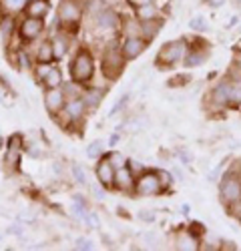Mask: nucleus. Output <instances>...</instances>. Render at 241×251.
<instances>
[{
	"mask_svg": "<svg viewBox=\"0 0 241 251\" xmlns=\"http://www.w3.org/2000/svg\"><path fill=\"white\" fill-rule=\"evenodd\" d=\"M96 75V58L91 47H76L69 62V76L80 85H91Z\"/></svg>",
	"mask_w": 241,
	"mask_h": 251,
	"instance_id": "1",
	"label": "nucleus"
},
{
	"mask_svg": "<svg viewBox=\"0 0 241 251\" xmlns=\"http://www.w3.org/2000/svg\"><path fill=\"white\" fill-rule=\"evenodd\" d=\"M100 75H103L107 80H117L120 75H123L125 67H127V58L120 50V36L111 38L100 47Z\"/></svg>",
	"mask_w": 241,
	"mask_h": 251,
	"instance_id": "2",
	"label": "nucleus"
},
{
	"mask_svg": "<svg viewBox=\"0 0 241 251\" xmlns=\"http://www.w3.org/2000/svg\"><path fill=\"white\" fill-rule=\"evenodd\" d=\"M83 18H85V6L80 0H58L56 18H54V25L58 28L74 32L83 23Z\"/></svg>",
	"mask_w": 241,
	"mask_h": 251,
	"instance_id": "3",
	"label": "nucleus"
},
{
	"mask_svg": "<svg viewBox=\"0 0 241 251\" xmlns=\"http://www.w3.org/2000/svg\"><path fill=\"white\" fill-rule=\"evenodd\" d=\"M217 185H219L217 187L219 201L225 209L235 203H241V173L237 171V165L225 169Z\"/></svg>",
	"mask_w": 241,
	"mask_h": 251,
	"instance_id": "4",
	"label": "nucleus"
},
{
	"mask_svg": "<svg viewBox=\"0 0 241 251\" xmlns=\"http://www.w3.org/2000/svg\"><path fill=\"white\" fill-rule=\"evenodd\" d=\"M189 38H175V40H169V43H165L163 47L159 49L157 56H155V67L157 69H171L175 65H179V62H183L185 54L189 52Z\"/></svg>",
	"mask_w": 241,
	"mask_h": 251,
	"instance_id": "5",
	"label": "nucleus"
},
{
	"mask_svg": "<svg viewBox=\"0 0 241 251\" xmlns=\"http://www.w3.org/2000/svg\"><path fill=\"white\" fill-rule=\"evenodd\" d=\"M233 89V78L229 75H223L215 85L209 89L205 97V107L213 113H223L229 109V93Z\"/></svg>",
	"mask_w": 241,
	"mask_h": 251,
	"instance_id": "6",
	"label": "nucleus"
},
{
	"mask_svg": "<svg viewBox=\"0 0 241 251\" xmlns=\"http://www.w3.org/2000/svg\"><path fill=\"white\" fill-rule=\"evenodd\" d=\"M24 147L26 141L23 133H12L4 145V169L6 173H18L20 171V163H23V155H24Z\"/></svg>",
	"mask_w": 241,
	"mask_h": 251,
	"instance_id": "7",
	"label": "nucleus"
},
{
	"mask_svg": "<svg viewBox=\"0 0 241 251\" xmlns=\"http://www.w3.org/2000/svg\"><path fill=\"white\" fill-rule=\"evenodd\" d=\"M47 32V18H34L23 14L18 18V32L16 36L20 38L23 45H32L36 40H40Z\"/></svg>",
	"mask_w": 241,
	"mask_h": 251,
	"instance_id": "8",
	"label": "nucleus"
},
{
	"mask_svg": "<svg viewBox=\"0 0 241 251\" xmlns=\"http://www.w3.org/2000/svg\"><path fill=\"white\" fill-rule=\"evenodd\" d=\"M163 193H167V191L157 175V169H145L141 175H137V183H135L137 197H159Z\"/></svg>",
	"mask_w": 241,
	"mask_h": 251,
	"instance_id": "9",
	"label": "nucleus"
},
{
	"mask_svg": "<svg viewBox=\"0 0 241 251\" xmlns=\"http://www.w3.org/2000/svg\"><path fill=\"white\" fill-rule=\"evenodd\" d=\"M191 47H189V52L185 54L183 58V69H197L201 65H205L207 58H209V47L205 45V40L203 38H195V40H189Z\"/></svg>",
	"mask_w": 241,
	"mask_h": 251,
	"instance_id": "10",
	"label": "nucleus"
},
{
	"mask_svg": "<svg viewBox=\"0 0 241 251\" xmlns=\"http://www.w3.org/2000/svg\"><path fill=\"white\" fill-rule=\"evenodd\" d=\"M43 102H45V109L47 113L54 119L63 113L65 104H67V97L63 93V89H45V95H43Z\"/></svg>",
	"mask_w": 241,
	"mask_h": 251,
	"instance_id": "11",
	"label": "nucleus"
},
{
	"mask_svg": "<svg viewBox=\"0 0 241 251\" xmlns=\"http://www.w3.org/2000/svg\"><path fill=\"white\" fill-rule=\"evenodd\" d=\"M115 165L107 159V155L105 157H100L98 161H96V167H95V175H96V181H98V185L100 187H105L107 191H111V189H115Z\"/></svg>",
	"mask_w": 241,
	"mask_h": 251,
	"instance_id": "12",
	"label": "nucleus"
},
{
	"mask_svg": "<svg viewBox=\"0 0 241 251\" xmlns=\"http://www.w3.org/2000/svg\"><path fill=\"white\" fill-rule=\"evenodd\" d=\"M135 183H137V175L131 171V167H119L115 171V191L125 193V195H135Z\"/></svg>",
	"mask_w": 241,
	"mask_h": 251,
	"instance_id": "13",
	"label": "nucleus"
},
{
	"mask_svg": "<svg viewBox=\"0 0 241 251\" xmlns=\"http://www.w3.org/2000/svg\"><path fill=\"white\" fill-rule=\"evenodd\" d=\"M149 45H151V43H149V40H145L143 36H127V38H120V50H123V54H125L127 60L139 58L141 54L147 50Z\"/></svg>",
	"mask_w": 241,
	"mask_h": 251,
	"instance_id": "14",
	"label": "nucleus"
},
{
	"mask_svg": "<svg viewBox=\"0 0 241 251\" xmlns=\"http://www.w3.org/2000/svg\"><path fill=\"white\" fill-rule=\"evenodd\" d=\"M107 91H109L107 87H98V85H93V82H91V85H85L80 99L85 100L89 113H95L100 104H103V100L107 97Z\"/></svg>",
	"mask_w": 241,
	"mask_h": 251,
	"instance_id": "15",
	"label": "nucleus"
},
{
	"mask_svg": "<svg viewBox=\"0 0 241 251\" xmlns=\"http://www.w3.org/2000/svg\"><path fill=\"white\" fill-rule=\"evenodd\" d=\"M18 18H20V16L0 14V40H2L4 47H8L12 40L16 38V32H18Z\"/></svg>",
	"mask_w": 241,
	"mask_h": 251,
	"instance_id": "16",
	"label": "nucleus"
},
{
	"mask_svg": "<svg viewBox=\"0 0 241 251\" xmlns=\"http://www.w3.org/2000/svg\"><path fill=\"white\" fill-rule=\"evenodd\" d=\"M133 16L141 23H145V20H155V18H161V8L155 0H147V2H139L133 6Z\"/></svg>",
	"mask_w": 241,
	"mask_h": 251,
	"instance_id": "17",
	"label": "nucleus"
},
{
	"mask_svg": "<svg viewBox=\"0 0 241 251\" xmlns=\"http://www.w3.org/2000/svg\"><path fill=\"white\" fill-rule=\"evenodd\" d=\"M175 249L179 251H197L201 247V239H197L195 235H191L187 229L185 231H177L175 233V241H173Z\"/></svg>",
	"mask_w": 241,
	"mask_h": 251,
	"instance_id": "18",
	"label": "nucleus"
},
{
	"mask_svg": "<svg viewBox=\"0 0 241 251\" xmlns=\"http://www.w3.org/2000/svg\"><path fill=\"white\" fill-rule=\"evenodd\" d=\"M34 45V60L36 62H56L54 60V52H52V45H50V38H40L36 40Z\"/></svg>",
	"mask_w": 241,
	"mask_h": 251,
	"instance_id": "19",
	"label": "nucleus"
},
{
	"mask_svg": "<svg viewBox=\"0 0 241 251\" xmlns=\"http://www.w3.org/2000/svg\"><path fill=\"white\" fill-rule=\"evenodd\" d=\"M165 25V18H155V20H145V23H141V36H143L145 40H149V43H153V38L159 36L161 28H163Z\"/></svg>",
	"mask_w": 241,
	"mask_h": 251,
	"instance_id": "20",
	"label": "nucleus"
},
{
	"mask_svg": "<svg viewBox=\"0 0 241 251\" xmlns=\"http://www.w3.org/2000/svg\"><path fill=\"white\" fill-rule=\"evenodd\" d=\"M24 14L34 18H47L50 14V0H30L24 8Z\"/></svg>",
	"mask_w": 241,
	"mask_h": 251,
	"instance_id": "21",
	"label": "nucleus"
},
{
	"mask_svg": "<svg viewBox=\"0 0 241 251\" xmlns=\"http://www.w3.org/2000/svg\"><path fill=\"white\" fill-rule=\"evenodd\" d=\"M28 0H0V14L6 16H23Z\"/></svg>",
	"mask_w": 241,
	"mask_h": 251,
	"instance_id": "22",
	"label": "nucleus"
},
{
	"mask_svg": "<svg viewBox=\"0 0 241 251\" xmlns=\"http://www.w3.org/2000/svg\"><path fill=\"white\" fill-rule=\"evenodd\" d=\"M119 36L120 38L141 36V20H137L135 16H123V20H120V28H119Z\"/></svg>",
	"mask_w": 241,
	"mask_h": 251,
	"instance_id": "23",
	"label": "nucleus"
},
{
	"mask_svg": "<svg viewBox=\"0 0 241 251\" xmlns=\"http://www.w3.org/2000/svg\"><path fill=\"white\" fill-rule=\"evenodd\" d=\"M63 85H65V73L58 67V62H54L52 69L48 71V75L43 80V89H58Z\"/></svg>",
	"mask_w": 241,
	"mask_h": 251,
	"instance_id": "24",
	"label": "nucleus"
},
{
	"mask_svg": "<svg viewBox=\"0 0 241 251\" xmlns=\"http://www.w3.org/2000/svg\"><path fill=\"white\" fill-rule=\"evenodd\" d=\"M69 173H71V179H72L76 185H80V187H85V185L89 183V175H87L85 167L80 165V163H71Z\"/></svg>",
	"mask_w": 241,
	"mask_h": 251,
	"instance_id": "25",
	"label": "nucleus"
},
{
	"mask_svg": "<svg viewBox=\"0 0 241 251\" xmlns=\"http://www.w3.org/2000/svg\"><path fill=\"white\" fill-rule=\"evenodd\" d=\"M105 141H100V139H95L89 143V147H87V157L89 159H100V157H105Z\"/></svg>",
	"mask_w": 241,
	"mask_h": 251,
	"instance_id": "26",
	"label": "nucleus"
},
{
	"mask_svg": "<svg viewBox=\"0 0 241 251\" xmlns=\"http://www.w3.org/2000/svg\"><path fill=\"white\" fill-rule=\"evenodd\" d=\"M63 89V93H65V97H67V100H71V99H76V97H80L83 95V89H85V85H80V82H74V80H65V85L60 87Z\"/></svg>",
	"mask_w": 241,
	"mask_h": 251,
	"instance_id": "27",
	"label": "nucleus"
},
{
	"mask_svg": "<svg viewBox=\"0 0 241 251\" xmlns=\"http://www.w3.org/2000/svg\"><path fill=\"white\" fill-rule=\"evenodd\" d=\"M52 65H54V62H34L32 76H34V80L38 82L40 87H43V80H45V76L48 75V71L52 69Z\"/></svg>",
	"mask_w": 241,
	"mask_h": 251,
	"instance_id": "28",
	"label": "nucleus"
},
{
	"mask_svg": "<svg viewBox=\"0 0 241 251\" xmlns=\"http://www.w3.org/2000/svg\"><path fill=\"white\" fill-rule=\"evenodd\" d=\"M189 28L195 30V32H199V34H205L209 30V23H207V18L203 14H197V16H193L189 20Z\"/></svg>",
	"mask_w": 241,
	"mask_h": 251,
	"instance_id": "29",
	"label": "nucleus"
},
{
	"mask_svg": "<svg viewBox=\"0 0 241 251\" xmlns=\"http://www.w3.org/2000/svg\"><path fill=\"white\" fill-rule=\"evenodd\" d=\"M24 153L32 159H45L48 153L45 149V145H40V143H26V147H24Z\"/></svg>",
	"mask_w": 241,
	"mask_h": 251,
	"instance_id": "30",
	"label": "nucleus"
},
{
	"mask_svg": "<svg viewBox=\"0 0 241 251\" xmlns=\"http://www.w3.org/2000/svg\"><path fill=\"white\" fill-rule=\"evenodd\" d=\"M129 100H131V95L129 93H125L123 97H119L117 99V102L111 107V111H109V119H113V117H117L119 113H123L125 109H127V104H129Z\"/></svg>",
	"mask_w": 241,
	"mask_h": 251,
	"instance_id": "31",
	"label": "nucleus"
},
{
	"mask_svg": "<svg viewBox=\"0 0 241 251\" xmlns=\"http://www.w3.org/2000/svg\"><path fill=\"white\" fill-rule=\"evenodd\" d=\"M107 155V159L115 165V169H119V167H125L127 163H129V159L120 153V151H117V149H113V151H109V153H105Z\"/></svg>",
	"mask_w": 241,
	"mask_h": 251,
	"instance_id": "32",
	"label": "nucleus"
},
{
	"mask_svg": "<svg viewBox=\"0 0 241 251\" xmlns=\"http://www.w3.org/2000/svg\"><path fill=\"white\" fill-rule=\"evenodd\" d=\"M157 175H159L161 183H163L165 191H169L171 187L175 185V175H173V171H169V169H157Z\"/></svg>",
	"mask_w": 241,
	"mask_h": 251,
	"instance_id": "33",
	"label": "nucleus"
},
{
	"mask_svg": "<svg viewBox=\"0 0 241 251\" xmlns=\"http://www.w3.org/2000/svg\"><path fill=\"white\" fill-rule=\"evenodd\" d=\"M225 163H227V161L219 163L217 167H213V169L209 171V175H207V181H209V183H219L221 175H223V169H225Z\"/></svg>",
	"mask_w": 241,
	"mask_h": 251,
	"instance_id": "34",
	"label": "nucleus"
},
{
	"mask_svg": "<svg viewBox=\"0 0 241 251\" xmlns=\"http://www.w3.org/2000/svg\"><path fill=\"white\" fill-rule=\"evenodd\" d=\"M187 231H189L191 235H195L197 239H201V237L205 235V231H207V229H205V225H203V223H199V221H193V223H189Z\"/></svg>",
	"mask_w": 241,
	"mask_h": 251,
	"instance_id": "35",
	"label": "nucleus"
},
{
	"mask_svg": "<svg viewBox=\"0 0 241 251\" xmlns=\"http://www.w3.org/2000/svg\"><path fill=\"white\" fill-rule=\"evenodd\" d=\"M74 249L76 251H91V249H95V241L89 237H78L74 241Z\"/></svg>",
	"mask_w": 241,
	"mask_h": 251,
	"instance_id": "36",
	"label": "nucleus"
},
{
	"mask_svg": "<svg viewBox=\"0 0 241 251\" xmlns=\"http://www.w3.org/2000/svg\"><path fill=\"white\" fill-rule=\"evenodd\" d=\"M85 225H87L89 229H98V227H100V221H98V215H96L95 211H91V209H89V213H87V219H85Z\"/></svg>",
	"mask_w": 241,
	"mask_h": 251,
	"instance_id": "37",
	"label": "nucleus"
},
{
	"mask_svg": "<svg viewBox=\"0 0 241 251\" xmlns=\"http://www.w3.org/2000/svg\"><path fill=\"white\" fill-rule=\"evenodd\" d=\"M177 157H179L181 165H191L193 163V153L189 149H179L177 151Z\"/></svg>",
	"mask_w": 241,
	"mask_h": 251,
	"instance_id": "38",
	"label": "nucleus"
},
{
	"mask_svg": "<svg viewBox=\"0 0 241 251\" xmlns=\"http://www.w3.org/2000/svg\"><path fill=\"white\" fill-rule=\"evenodd\" d=\"M231 69H235V71H239V73H241V49H239V47H235V49H233Z\"/></svg>",
	"mask_w": 241,
	"mask_h": 251,
	"instance_id": "39",
	"label": "nucleus"
},
{
	"mask_svg": "<svg viewBox=\"0 0 241 251\" xmlns=\"http://www.w3.org/2000/svg\"><path fill=\"white\" fill-rule=\"evenodd\" d=\"M137 217L141 219V221H145V223H155V219H157V215L153 213V211H147V209H143V211H139L137 213Z\"/></svg>",
	"mask_w": 241,
	"mask_h": 251,
	"instance_id": "40",
	"label": "nucleus"
},
{
	"mask_svg": "<svg viewBox=\"0 0 241 251\" xmlns=\"http://www.w3.org/2000/svg\"><path fill=\"white\" fill-rule=\"evenodd\" d=\"M225 211H227V215H229V217H235V219L241 223V203H235V205L227 207Z\"/></svg>",
	"mask_w": 241,
	"mask_h": 251,
	"instance_id": "41",
	"label": "nucleus"
},
{
	"mask_svg": "<svg viewBox=\"0 0 241 251\" xmlns=\"http://www.w3.org/2000/svg\"><path fill=\"white\" fill-rule=\"evenodd\" d=\"M129 167H131V171L135 173V175H141V173H143L145 169H147V167H143V163H139V161H135V159H129V163H127Z\"/></svg>",
	"mask_w": 241,
	"mask_h": 251,
	"instance_id": "42",
	"label": "nucleus"
},
{
	"mask_svg": "<svg viewBox=\"0 0 241 251\" xmlns=\"http://www.w3.org/2000/svg\"><path fill=\"white\" fill-rule=\"evenodd\" d=\"M100 4L105 8H119V4H123V0H100Z\"/></svg>",
	"mask_w": 241,
	"mask_h": 251,
	"instance_id": "43",
	"label": "nucleus"
},
{
	"mask_svg": "<svg viewBox=\"0 0 241 251\" xmlns=\"http://www.w3.org/2000/svg\"><path fill=\"white\" fill-rule=\"evenodd\" d=\"M105 191H107V189H105V187H100V185H98V187H93V193H95V197H96L98 201L105 199Z\"/></svg>",
	"mask_w": 241,
	"mask_h": 251,
	"instance_id": "44",
	"label": "nucleus"
},
{
	"mask_svg": "<svg viewBox=\"0 0 241 251\" xmlns=\"http://www.w3.org/2000/svg\"><path fill=\"white\" fill-rule=\"evenodd\" d=\"M6 233H10V235H23L24 231H23V227H20V225H10Z\"/></svg>",
	"mask_w": 241,
	"mask_h": 251,
	"instance_id": "45",
	"label": "nucleus"
},
{
	"mask_svg": "<svg viewBox=\"0 0 241 251\" xmlns=\"http://www.w3.org/2000/svg\"><path fill=\"white\" fill-rule=\"evenodd\" d=\"M205 2H207V6H211V8H221V6L227 2V0H205Z\"/></svg>",
	"mask_w": 241,
	"mask_h": 251,
	"instance_id": "46",
	"label": "nucleus"
},
{
	"mask_svg": "<svg viewBox=\"0 0 241 251\" xmlns=\"http://www.w3.org/2000/svg\"><path fill=\"white\" fill-rule=\"evenodd\" d=\"M52 173L54 175H63V167H60V163H52Z\"/></svg>",
	"mask_w": 241,
	"mask_h": 251,
	"instance_id": "47",
	"label": "nucleus"
},
{
	"mask_svg": "<svg viewBox=\"0 0 241 251\" xmlns=\"http://www.w3.org/2000/svg\"><path fill=\"white\" fill-rule=\"evenodd\" d=\"M239 25V16H231V23H227V28H233Z\"/></svg>",
	"mask_w": 241,
	"mask_h": 251,
	"instance_id": "48",
	"label": "nucleus"
},
{
	"mask_svg": "<svg viewBox=\"0 0 241 251\" xmlns=\"http://www.w3.org/2000/svg\"><path fill=\"white\" fill-rule=\"evenodd\" d=\"M119 139H120V135H113V137H111V141H109V145H111V147H115V145L119 143Z\"/></svg>",
	"mask_w": 241,
	"mask_h": 251,
	"instance_id": "49",
	"label": "nucleus"
},
{
	"mask_svg": "<svg viewBox=\"0 0 241 251\" xmlns=\"http://www.w3.org/2000/svg\"><path fill=\"white\" fill-rule=\"evenodd\" d=\"M4 145H6V141H4L2 137H0V153H4Z\"/></svg>",
	"mask_w": 241,
	"mask_h": 251,
	"instance_id": "50",
	"label": "nucleus"
},
{
	"mask_svg": "<svg viewBox=\"0 0 241 251\" xmlns=\"http://www.w3.org/2000/svg\"><path fill=\"white\" fill-rule=\"evenodd\" d=\"M181 211H183V213H185V215H187V213H189V211H191V207H189V205H183V207H181Z\"/></svg>",
	"mask_w": 241,
	"mask_h": 251,
	"instance_id": "51",
	"label": "nucleus"
},
{
	"mask_svg": "<svg viewBox=\"0 0 241 251\" xmlns=\"http://www.w3.org/2000/svg\"><path fill=\"white\" fill-rule=\"evenodd\" d=\"M231 2H233L235 6H241V0H231Z\"/></svg>",
	"mask_w": 241,
	"mask_h": 251,
	"instance_id": "52",
	"label": "nucleus"
},
{
	"mask_svg": "<svg viewBox=\"0 0 241 251\" xmlns=\"http://www.w3.org/2000/svg\"><path fill=\"white\" fill-rule=\"evenodd\" d=\"M237 171H239V173H241V159H239V161H237Z\"/></svg>",
	"mask_w": 241,
	"mask_h": 251,
	"instance_id": "53",
	"label": "nucleus"
},
{
	"mask_svg": "<svg viewBox=\"0 0 241 251\" xmlns=\"http://www.w3.org/2000/svg\"><path fill=\"white\" fill-rule=\"evenodd\" d=\"M237 28H239V32H241V23H239V25H237Z\"/></svg>",
	"mask_w": 241,
	"mask_h": 251,
	"instance_id": "54",
	"label": "nucleus"
},
{
	"mask_svg": "<svg viewBox=\"0 0 241 251\" xmlns=\"http://www.w3.org/2000/svg\"><path fill=\"white\" fill-rule=\"evenodd\" d=\"M0 241H2V235H0Z\"/></svg>",
	"mask_w": 241,
	"mask_h": 251,
	"instance_id": "55",
	"label": "nucleus"
},
{
	"mask_svg": "<svg viewBox=\"0 0 241 251\" xmlns=\"http://www.w3.org/2000/svg\"><path fill=\"white\" fill-rule=\"evenodd\" d=\"M28 2H30V0H28Z\"/></svg>",
	"mask_w": 241,
	"mask_h": 251,
	"instance_id": "56",
	"label": "nucleus"
}]
</instances>
